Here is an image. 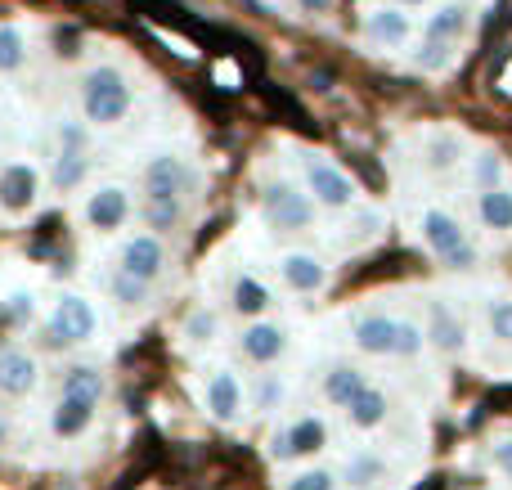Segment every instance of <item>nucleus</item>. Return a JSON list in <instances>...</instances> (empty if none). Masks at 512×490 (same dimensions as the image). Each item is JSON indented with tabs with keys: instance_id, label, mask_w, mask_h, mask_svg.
Listing matches in <instances>:
<instances>
[{
	"instance_id": "nucleus-24",
	"label": "nucleus",
	"mask_w": 512,
	"mask_h": 490,
	"mask_svg": "<svg viewBox=\"0 0 512 490\" xmlns=\"http://www.w3.org/2000/svg\"><path fill=\"white\" fill-rule=\"evenodd\" d=\"M342 482L351 486V490L382 486V482H387V459L373 455V450H355V455L346 459V468H342Z\"/></svg>"
},
{
	"instance_id": "nucleus-12",
	"label": "nucleus",
	"mask_w": 512,
	"mask_h": 490,
	"mask_svg": "<svg viewBox=\"0 0 512 490\" xmlns=\"http://www.w3.org/2000/svg\"><path fill=\"white\" fill-rule=\"evenodd\" d=\"M243 383H239V374L234 369H212V378L203 383V405H207V414H212L216 423H234L243 414Z\"/></svg>"
},
{
	"instance_id": "nucleus-1",
	"label": "nucleus",
	"mask_w": 512,
	"mask_h": 490,
	"mask_svg": "<svg viewBox=\"0 0 512 490\" xmlns=\"http://www.w3.org/2000/svg\"><path fill=\"white\" fill-rule=\"evenodd\" d=\"M81 113L90 126H117L131 113V86H126V72L113 63H99L81 77Z\"/></svg>"
},
{
	"instance_id": "nucleus-15",
	"label": "nucleus",
	"mask_w": 512,
	"mask_h": 490,
	"mask_svg": "<svg viewBox=\"0 0 512 490\" xmlns=\"http://www.w3.org/2000/svg\"><path fill=\"white\" fill-rule=\"evenodd\" d=\"M95 410H99L95 401H81V396L59 392V401H54V410H50V432L54 437H63V441L86 437L90 423H95Z\"/></svg>"
},
{
	"instance_id": "nucleus-8",
	"label": "nucleus",
	"mask_w": 512,
	"mask_h": 490,
	"mask_svg": "<svg viewBox=\"0 0 512 490\" xmlns=\"http://www.w3.org/2000/svg\"><path fill=\"white\" fill-rule=\"evenodd\" d=\"M86 225L95 234H113V230H122L126 221H131V189L126 185H99V189H90V198H86Z\"/></svg>"
},
{
	"instance_id": "nucleus-33",
	"label": "nucleus",
	"mask_w": 512,
	"mask_h": 490,
	"mask_svg": "<svg viewBox=\"0 0 512 490\" xmlns=\"http://www.w3.org/2000/svg\"><path fill=\"white\" fill-rule=\"evenodd\" d=\"M27 63V36L18 27H0V72H18Z\"/></svg>"
},
{
	"instance_id": "nucleus-44",
	"label": "nucleus",
	"mask_w": 512,
	"mask_h": 490,
	"mask_svg": "<svg viewBox=\"0 0 512 490\" xmlns=\"http://www.w3.org/2000/svg\"><path fill=\"white\" fill-rule=\"evenodd\" d=\"M508 482H512V468H508Z\"/></svg>"
},
{
	"instance_id": "nucleus-13",
	"label": "nucleus",
	"mask_w": 512,
	"mask_h": 490,
	"mask_svg": "<svg viewBox=\"0 0 512 490\" xmlns=\"http://www.w3.org/2000/svg\"><path fill=\"white\" fill-rule=\"evenodd\" d=\"M36 189H41V176H36L32 162H9L0 171V212L23 216L36 203Z\"/></svg>"
},
{
	"instance_id": "nucleus-10",
	"label": "nucleus",
	"mask_w": 512,
	"mask_h": 490,
	"mask_svg": "<svg viewBox=\"0 0 512 490\" xmlns=\"http://www.w3.org/2000/svg\"><path fill=\"white\" fill-rule=\"evenodd\" d=\"M117 266L131 270V275H140V279H149V284H158L162 270H167V248H162V234L144 230V234H131V239H122Z\"/></svg>"
},
{
	"instance_id": "nucleus-41",
	"label": "nucleus",
	"mask_w": 512,
	"mask_h": 490,
	"mask_svg": "<svg viewBox=\"0 0 512 490\" xmlns=\"http://www.w3.org/2000/svg\"><path fill=\"white\" fill-rule=\"evenodd\" d=\"M495 464L504 468V473L512 468V437H508V441H499V446H495Z\"/></svg>"
},
{
	"instance_id": "nucleus-3",
	"label": "nucleus",
	"mask_w": 512,
	"mask_h": 490,
	"mask_svg": "<svg viewBox=\"0 0 512 490\" xmlns=\"http://www.w3.org/2000/svg\"><path fill=\"white\" fill-rule=\"evenodd\" d=\"M418 230H423V243L432 248V257L441 261V266H450V270L477 266V248H472L468 230H463L459 216H450L445 207H427L423 221H418Z\"/></svg>"
},
{
	"instance_id": "nucleus-20",
	"label": "nucleus",
	"mask_w": 512,
	"mask_h": 490,
	"mask_svg": "<svg viewBox=\"0 0 512 490\" xmlns=\"http://www.w3.org/2000/svg\"><path fill=\"white\" fill-rule=\"evenodd\" d=\"M270 306H274V293L261 284V279H256V275H234V284H230V311L239 315V320H261Z\"/></svg>"
},
{
	"instance_id": "nucleus-29",
	"label": "nucleus",
	"mask_w": 512,
	"mask_h": 490,
	"mask_svg": "<svg viewBox=\"0 0 512 490\" xmlns=\"http://www.w3.org/2000/svg\"><path fill=\"white\" fill-rule=\"evenodd\" d=\"M221 338V315L212 311V306H194L185 320V342H194V347H212V342Z\"/></svg>"
},
{
	"instance_id": "nucleus-39",
	"label": "nucleus",
	"mask_w": 512,
	"mask_h": 490,
	"mask_svg": "<svg viewBox=\"0 0 512 490\" xmlns=\"http://www.w3.org/2000/svg\"><path fill=\"white\" fill-rule=\"evenodd\" d=\"M86 144H90L86 126L81 122H59V149H81L86 153Z\"/></svg>"
},
{
	"instance_id": "nucleus-19",
	"label": "nucleus",
	"mask_w": 512,
	"mask_h": 490,
	"mask_svg": "<svg viewBox=\"0 0 512 490\" xmlns=\"http://www.w3.org/2000/svg\"><path fill=\"white\" fill-rule=\"evenodd\" d=\"M346 423H351L355 432H373V428H382V423H387V414H391V396L382 392V387H364L360 396H355L351 405H346Z\"/></svg>"
},
{
	"instance_id": "nucleus-4",
	"label": "nucleus",
	"mask_w": 512,
	"mask_h": 490,
	"mask_svg": "<svg viewBox=\"0 0 512 490\" xmlns=\"http://www.w3.org/2000/svg\"><path fill=\"white\" fill-rule=\"evenodd\" d=\"M99 329V315L95 306L86 302L81 293H63L59 302H54L50 320H45V347H81V342H90Z\"/></svg>"
},
{
	"instance_id": "nucleus-38",
	"label": "nucleus",
	"mask_w": 512,
	"mask_h": 490,
	"mask_svg": "<svg viewBox=\"0 0 512 490\" xmlns=\"http://www.w3.org/2000/svg\"><path fill=\"white\" fill-rule=\"evenodd\" d=\"M5 315H9V320H14V324L36 320V297H32V293H14V297H9V302H5Z\"/></svg>"
},
{
	"instance_id": "nucleus-31",
	"label": "nucleus",
	"mask_w": 512,
	"mask_h": 490,
	"mask_svg": "<svg viewBox=\"0 0 512 490\" xmlns=\"http://www.w3.org/2000/svg\"><path fill=\"white\" fill-rule=\"evenodd\" d=\"M450 59H454V41H436V36H423V45L414 50V68H423V72L450 68Z\"/></svg>"
},
{
	"instance_id": "nucleus-18",
	"label": "nucleus",
	"mask_w": 512,
	"mask_h": 490,
	"mask_svg": "<svg viewBox=\"0 0 512 490\" xmlns=\"http://www.w3.org/2000/svg\"><path fill=\"white\" fill-rule=\"evenodd\" d=\"M427 342L436 351H445V356H459L468 347V329H463V320L445 302H432V311H427Z\"/></svg>"
},
{
	"instance_id": "nucleus-11",
	"label": "nucleus",
	"mask_w": 512,
	"mask_h": 490,
	"mask_svg": "<svg viewBox=\"0 0 512 490\" xmlns=\"http://www.w3.org/2000/svg\"><path fill=\"white\" fill-rule=\"evenodd\" d=\"M144 194H180L185 198L189 189H194L198 171L189 167V158H180V153H158V158H149V167H144Z\"/></svg>"
},
{
	"instance_id": "nucleus-36",
	"label": "nucleus",
	"mask_w": 512,
	"mask_h": 490,
	"mask_svg": "<svg viewBox=\"0 0 512 490\" xmlns=\"http://www.w3.org/2000/svg\"><path fill=\"white\" fill-rule=\"evenodd\" d=\"M423 347H432V342H427V329H418L414 320H400L396 356H400V360H414V356H423Z\"/></svg>"
},
{
	"instance_id": "nucleus-7",
	"label": "nucleus",
	"mask_w": 512,
	"mask_h": 490,
	"mask_svg": "<svg viewBox=\"0 0 512 490\" xmlns=\"http://www.w3.org/2000/svg\"><path fill=\"white\" fill-rule=\"evenodd\" d=\"M288 356V329L274 320H248L239 333V360H248L252 369H270Z\"/></svg>"
},
{
	"instance_id": "nucleus-16",
	"label": "nucleus",
	"mask_w": 512,
	"mask_h": 490,
	"mask_svg": "<svg viewBox=\"0 0 512 490\" xmlns=\"http://www.w3.org/2000/svg\"><path fill=\"white\" fill-rule=\"evenodd\" d=\"M364 36H369L373 45L396 50V45H405L409 36H414V23H409L405 5H382V9H373V14L364 18Z\"/></svg>"
},
{
	"instance_id": "nucleus-34",
	"label": "nucleus",
	"mask_w": 512,
	"mask_h": 490,
	"mask_svg": "<svg viewBox=\"0 0 512 490\" xmlns=\"http://www.w3.org/2000/svg\"><path fill=\"white\" fill-rule=\"evenodd\" d=\"M486 324H490V338L512 347V297H495V302H490Z\"/></svg>"
},
{
	"instance_id": "nucleus-2",
	"label": "nucleus",
	"mask_w": 512,
	"mask_h": 490,
	"mask_svg": "<svg viewBox=\"0 0 512 490\" xmlns=\"http://www.w3.org/2000/svg\"><path fill=\"white\" fill-rule=\"evenodd\" d=\"M315 198L310 189L292 185V180H270L261 189V216L274 234H306L315 225Z\"/></svg>"
},
{
	"instance_id": "nucleus-32",
	"label": "nucleus",
	"mask_w": 512,
	"mask_h": 490,
	"mask_svg": "<svg viewBox=\"0 0 512 490\" xmlns=\"http://www.w3.org/2000/svg\"><path fill=\"white\" fill-rule=\"evenodd\" d=\"M463 158V140L459 135H432V144H427V167L432 171H450L459 167Z\"/></svg>"
},
{
	"instance_id": "nucleus-22",
	"label": "nucleus",
	"mask_w": 512,
	"mask_h": 490,
	"mask_svg": "<svg viewBox=\"0 0 512 490\" xmlns=\"http://www.w3.org/2000/svg\"><path fill=\"white\" fill-rule=\"evenodd\" d=\"M90 176V158L81 149H59L50 162V185L54 194H72V189H81Z\"/></svg>"
},
{
	"instance_id": "nucleus-21",
	"label": "nucleus",
	"mask_w": 512,
	"mask_h": 490,
	"mask_svg": "<svg viewBox=\"0 0 512 490\" xmlns=\"http://www.w3.org/2000/svg\"><path fill=\"white\" fill-rule=\"evenodd\" d=\"M364 387H369V374H364L360 365H333L324 374V401L337 405V410H346V405H351Z\"/></svg>"
},
{
	"instance_id": "nucleus-5",
	"label": "nucleus",
	"mask_w": 512,
	"mask_h": 490,
	"mask_svg": "<svg viewBox=\"0 0 512 490\" xmlns=\"http://www.w3.org/2000/svg\"><path fill=\"white\" fill-rule=\"evenodd\" d=\"M301 176H306V189L319 207H328V212H346V207H355V180L346 176L333 158H324V153H306V158H301Z\"/></svg>"
},
{
	"instance_id": "nucleus-17",
	"label": "nucleus",
	"mask_w": 512,
	"mask_h": 490,
	"mask_svg": "<svg viewBox=\"0 0 512 490\" xmlns=\"http://www.w3.org/2000/svg\"><path fill=\"white\" fill-rule=\"evenodd\" d=\"M41 387V365L27 351H0V392L5 396H32Z\"/></svg>"
},
{
	"instance_id": "nucleus-37",
	"label": "nucleus",
	"mask_w": 512,
	"mask_h": 490,
	"mask_svg": "<svg viewBox=\"0 0 512 490\" xmlns=\"http://www.w3.org/2000/svg\"><path fill=\"white\" fill-rule=\"evenodd\" d=\"M472 180H477V189H495L499 180H504V162H499V153H481L477 167H472Z\"/></svg>"
},
{
	"instance_id": "nucleus-28",
	"label": "nucleus",
	"mask_w": 512,
	"mask_h": 490,
	"mask_svg": "<svg viewBox=\"0 0 512 490\" xmlns=\"http://www.w3.org/2000/svg\"><path fill=\"white\" fill-rule=\"evenodd\" d=\"M463 32H468V5H441L432 18H427L423 36H436V41H459Z\"/></svg>"
},
{
	"instance_id": "nucleus-9",
	"label": "nucleus",
	"mask_w": 512,
	"mask_h": 490,
	"mask_svg": "<svg viewBox=\"0 0 512 490\" xmlns=\"http://www.w3.org/2000/svg\"><path fill=\"white\" fill-rule=\"evenodd\" d=\"M351 342L360 356H396L400 320L387 311H364L351 320Z\"/></svg>"
},
{
	"instance_id": "nucleus-35",
	"label": "nucleus",
	"mask_w": 512,
	"mask_h": 490,
	"mask_svg": "<svg viewBox=\"0 0 512 490\" xmlns=\"http://www.w3.org/2000/svg\"><path fill=\"white\" fill-rule=\"evenodd\" d=\"M283 490H337V473L333 468H301L283 482Z\"/></svg>"
},
{
	"instance_id": "nucleus-30",
	"label": "nucleus",
	"mask_w": 512,
	"mask_h": 490,
	"mask_svg": "<svg viewBox=\"0 0 512 490\" xmlns=\"http://www.w3.org/2000/svg\"><path fill=\"white\" fill-rule=\"evenodd\" d=\"M283 396H288V383H283V374H261L252 387V410L256 414H274L283 405Z\"/></svg>"
},
{
	"instance_id": "nucleus-26",
	"label": "nucleus",
	"mask_w": 512,
	"mask_h": 490,
	"mask_svg": "<svg viewBox=\"0 0 512 490\" xmlns=\"http://www.w3.org/2000/svg\"><path fill=\"white\" fill-rule=\"evenodd\" d=\"M63 392L99 405L108 396V378H104V369H99V365H72L68 374H63Z\"/></svg>"
},
{
	"instance_id": "nucleus-40",
	"label": "nucleus",
	"mask_w": 512,
	"mask_h": 490,
	"mask_svg": "<svg viewBox=\"0 0 512 490\" xmlns=\"http://www.w3.org/2000/svg\"><path fill=\"white\" fill-rule=\"evenodd\" d=\"M301 9H306V14H333V5L337 0H297Z\"/></svg>"
},
{
	"instance_id": "nucleus-23",
	"label": "nucleus",
	"mask_w": 512,
	"mask_h": 490,
	"mask_svg": "<svg viewBox=\"0 0 512 490\" xmlns=\"http://www.w3.org/2000/svg\"><path fill=\"white\" fill-rule=\"evenodd\" d=\"M144 225L153 234H171L180 221H185V198L180 194H144Z\"/></svg>"
},
{
	"instance_id": "nucleus-14",
	"label": "nucleus",
	"mask_w": 512,
	"mask_h": 490,
	"mask_svg": "<svg viewBox=\"0 0 512 490\" xmlns=\"http://www.w3.org/2000/svg\"><path fill=\"white\" fill-rule=\"evenodd\" d=\"M279 279L292 293H319L328 284V266L315 252H283L279 257Z\"/></svg>"
},
{
	"instance_id": "nucleus-6",
	"label": "nucleus",
	"mask_w": 512,
	"mask_h": 490,
	"mask_svg": "<svg viewBox=\"0 0 512 490\" xmlns=\"http://www.w3.org/2000/svg\"><path fill=\"white\" fill-rule=\"evenodd\" d=\"M328 446V423L319 414H301L288 428H279L270 437V459L274 464H292V459H315Z\"/></svg>"
},
{
	"instance_id": "nucleus-25",
	"label": "nucleus",
	"mask_w": 512,
	"mask_h": 490,
	"mask_svg": "<svg viewBox=\"0 0 512 490\" xmlns=\"http://www.w3.org/2000/svg\"><path fill=\"white\" fill-rule=\"evenodd\" d=\"M477 216H481V225H486V230H499V234L512 230V189H504V185L481 189Z\"/></svg>"
},
{
	"instance_id": "nucleus-42",
	"label": "nucleus",
	"mask_w": 512,
	"mask_h": 490,
	"mask_svg": "<svg viewBox=\"0 0 512 490\" xmlns=\"http://www.w3.org/2000/svg\"><path fill=\"white\" fill-rule=\"evenodd\" d=\"M9 446V423H5V414H0V450Z\"/></svg>"
},
{
	"instance_id": "nucleus-43",
	"label": "nucleus",
	"mask_w": 512,
	"mask_h": 490,
	"mask_svg": "<svg viewBox=\"0 0 512 490\" xmlns=\"http://www.w3.org/2000/svg\"><path fill=\"white\" fill-rule=\"evenodd\" d=\"M391 5H405V9H414V5H427V0H391Z\"/></svg>"
},
{
	"instance_id": "nucleus-27",
	"label": "nucleus",
	"mask_w": 512,
	"mask_h": 490,
	"mask_svg": "<svg viewBox=\"0 0 512 490\" xmlns=\"http://www.w3.org/2000/svg\"><path fill=\"white\" fill-rule=\"evenodd\" d=\"M108 297H113L117 306H149V297H153V284L149 279H140V275H131V270H122L117 266L113 270V279H108Z\"/></svg>"
}]
</instances>
